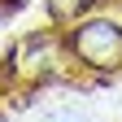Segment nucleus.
<instances>
[{
    "mask_svg": "<svg viewBox=\"0 0 122 122\" xmlns=\"http://www.w3.org/2000/svg\"><path fill=\"white\" fill-rule=\"evenodd\" d=\"M92 5V0H48V9H52V18H61V22H66V18H79V13Z\"/></svg>",
    "mask_w": 122,
    "mask_h": 122,
    "instance_id": "obj_2",
    "label": "nucleus"
},
{
    "mask_svg": "<svg viewBox=\"0 0 122 122\" xmlns=\"http://www.w3.org/2000/svg\"><path fill=\"white\" fill-rule=\"evenodd\" d=\"M70 48L74 57L92 70H118L122 66V26L113 18H92V22H79L70 35Z\"/></svg>",
    "mask_w": 122,
    "mask_h": 122,
    "instance_id": "obj_1",
    "label": "nucleus"
}]
</instances>
